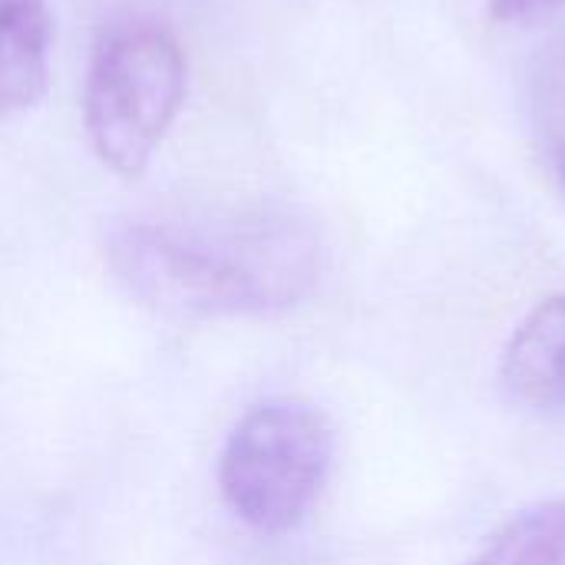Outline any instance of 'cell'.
<instances>
[{
    "instance_id": "7",
    "label": "cell",
    "mask_w": 565,
    "mask_h": 565,
    "mask_svg": "<svg viewBox=\"0 0 565 565\" xmlns=\"http://www.w3.org/2000/svg\"><path fill=\"white\" fill-rule=\"evenodd\" d=\"M540 106L546 119L553 122V132H556L553 142H565V36L546 53L543 73H540Z\"/></svg>"
},
{
    "instance_id": "4",
    "label": "cell",
    "mask_w": 565,
    "mask_h": 565,
    "mask_svg": "<svg viewBox=\"0 0 565 565\" xmlns=\"http://www.w3.org/2000/svg\"><path fill=\"white\" fill-rule=\"evenodd\" d=\"M500 387L513 407L565 420V295L543 298L516 324L500 358Z\"/></svg>"
},
{
    "instance_id": "8",
    "label": "cell",
    "mask_w": 565,
    "mask_h": 565,
    "mask_svg": "<svg viewBox=\"0 0 565 565\" xmlns=\"http://www.w3.org/2000/svg\"><path fill=\"white\" fill-rule=\"evenodd\" d=\"M563 3L565 0H490V13H493V20L513 23V20H530V17L550 13Z\"/></svg>"
},
{
    "instance_id": "1",
    "label": "cell",
    "mask_w": 565,
    "mask_h": 565,
    "mask_svg": "<svg viewBox=\"0 0 565 565\" xmlns=\"http://www.w3.org/2000/svg\"><path fill=\"white\" fill-rule=\"evenodd\" d=\"M106 262L139 305L172 318L275 315L318 285L321 242L281 212L215 228L126 222L109 232Z\"/></svg>"
},
{
    "instance_id": "2",
    "label": "cell",
    "mask_w": 565,
    "mask_h": 565,
    "mask_svg": "<svg viewBox=\"0 0 565 565\" xmlns=\"http://www.w3.org/2000/svg\"><path fill=\"white\" fill-rule=\"evenodd\" d=\"M185 103V50L146 17L109 23L93 46L83 126L93 152L116 175H139Z\"/></svg>"
},
{
    "instance_id": "6",
    "label": "cell",
    "mask_w": 565,
    "mask_h": 565,
    "mask_svg": "<svg viewBox=\"0 0 565 565\" xmlns=\"http://www.w3.org/2000/svg\"><path fill=\"white\" fill-rule=\"evenodd\" d=\"M470 565H565V500H546L503 523Z\"/></svg>"
},
{
    "instance_id": "5",
    "label": "cell",
    "mask_w": 565,
    "mask_h": 565,
    "mask_svg": "<svg viewBox=\"0 0 565 565\" xmlns=\"http://www.w3.org/2000/svg\"><path fill=\"white\" fill-rule=\"evenodd\" d=\"M50 43L46 0H0V116L40 103L50 79Z\"/></svg>"
},
{
    "instance_id": "9",
    "label": "cell",
    "mask_w": 565,
    "mask_h": 565,
    "mask_svg": "<svg viewBox=\"0 0 565 565\" xmlns=\"http://www.w3.org/2000/svg\"><path fill=\"white\" fill-rule=\"evenodd\" d=\"M550 159H553V169H556V179L565 192V142H553L550 146Z\"/></svg>"
},
{
    "instance_id": "3",
    "label": "cell",
    "mask_w": 565,
    "mask_h": 565,
    "mask_svg": "<svg viewBox=\"0 0 565 565\" xmlns=\"http://www.w3.org/2000/svg\"><path fill=\"white\" fill-rule=\"evenodd\" d=\"M334 457L324 414L305 401H268L232 430L218 487L228 510L265 536L291 533L318 503Z\"/></svg>"
}]
</instances>
